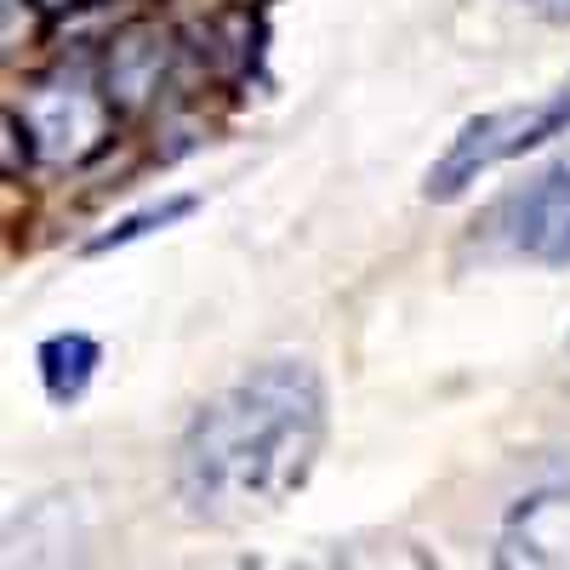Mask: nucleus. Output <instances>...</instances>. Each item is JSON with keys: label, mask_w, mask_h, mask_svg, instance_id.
Returning a JSON list of instances; mask_svg holds the SVG:
<instances>
[{"label": "nucleus", "mask_w": 570, "mask_h": 570, "mask_svg": "<svg viewBox=\"0 0 570 570\" xmlns=\"http://www.w3.org/2000/svg\"><path fill=\"white\" fill-rule=\"evenodd\" d=\"M331 434V400L325 376L297 360L274 354L240 371L228 389L195 405L171 485L195 525H252L292 502L325 451Z\"/></svg>", "instance_id": "1"}, {"label": "nucleus", "mask_w": 570, "mask_h": 570, "mask_svg": "<svg viewBox=\"0 0 570 570\" xmlns=\"http://www.w3.org/2000/svg\"><path fill=\"white\" fill-rule=\"evenodd\" d=\"M115 126H120V109L104 86L98 52L58 58L23 91V109L18 104L7 109L12 142H23V155L40 166H80L91 155H104Z\"/></svg>", "instance_id": "2"}, {"label": "nucleus", "mask_w": 570, "mask_h": 570, "mask_svg": "<svg viewBox=\"0 0 570 570\" xmlns=\"http://www.w3.org/2000/svg\"><path fill=\"white\" fill-rule=\"evenodd\" d=\"M564 131H570V75H564L553 91L531 98V104H508V109H485V115L462 120L456 137L445 142V155L428 166L422 200L451 206V200H462L480 177H491L497 166L525 160L531 149H542V142H553V137H564Z\"/></svg>", "instance_id": "3"}, {"label": "nucleus", "mask_w": 570, "mask_h": 570, "mask_svg": "<svg viewBox=\"0 0 570 570\" xmlns=\"http://www.w3.org/2000/svg\"><path fill=\"white\" fill-rule=\"evenodd\" d=\"M564 223H570V155L542 166L531 183H519L513 195H502L491 206V217L473 223V228H480V240L497 246V252L548 263V252L564 234Z\"/></svg>", "instance_id": "4"}, {"label": "nucleus", "mask_w": 570, "mask_h": 570, "mask_svg": "<svg viewBox=\"0 0 570 570\" xmlns=\"http://www.w3.org/2000/svg\"><path fill=\"white\" fill-rule=\"evenodd\" d=\"M104 365V343L91 337V331H58V337H46L35 348V371H40V389L52 405H75L91 376Z\"/></svg>", "instance_id": "5"}, {"label": "nucleus", "mask_w": 570, "mask_h": 570, "mask_svg": "<svg viewBox=\"0 0 570 570\" xmlns=\"http://www.w3.org/2000/svg\"><path fill=\"white\" fill-rule=\"evenodd\" d=\"M548 513V491L525 497L513 513H508V525H502V542H497V559L491 570H570L542 537H537V519Z\"/></svg>", "instance_id": "6"}, {"label": "nucleus", "mask_w": 570, "mask_h": 570, "mask_svg": "<svg viewBox=\"0 0 570 570\" xmlns=\"http://www.w3.org/2000/svg\"><path fill=\"white\" fill-rule=\"evenodd\" d=\"M183 570H365V548H314V553H234V559H212V564H183Z\"/></svg>", "instance_id": "7"}, {"label": "nucleus", "mask_w": 570, "mask_h": 570, "mask_svg": "<svg viewBox=\"0 0 570 570\" xmlns=\"http://www.w3.org/2000/svg\"><path fill=\"white\" fill-rule=\"evenodd\" d=\"M200 206V195H166V200H155V206H142V212H131V217H120L109 234H98L86 252H115V246H131V240H142V234H155V228H166V223H177V217H188Z\"/></svg>", "instance_id": "8"}, {"label": "nucleus", "mask_w": 570, "mask_h": 570, "mask_svg": "<svg viewBox=\"0 0 570 570\" xmlns=\"http://www.w3.org/2000/svg\"><path fill=\"white\" fill-rule=\"evenodd\" d=\"M513 7H525V12H537V18L570 29V0H513Z\"/></svg>", "instance_id": "9"}, {"label": "nucleus", "mask_w": 570, "mask_h": 570, "mask_svg": "<svg viewBox=\"0 0 570 570\" xmlns=\"http://www.w3.org/2000/svg\"><path fill=\"white\" fill-rule=\"evenodd\" d=\"M29 7H40V12H69V7H91V0H29Z\"/></svg>", "instance_id": "10"}, {"label": "nucleus", "mask_w": 570, "mask_h": 570, "mask_svg": "<svg viewBox=\"0 0 570 570\" xmlns=\"http://www.w3.org/2000/svg\"><path fill=\"white\" fill-rule=\"evenodd\" d=\"M548 263H570V223H564V234L553 240V252H548Z\"/></svg>", "instance_id": "11"}]
</instances>
